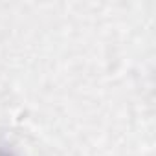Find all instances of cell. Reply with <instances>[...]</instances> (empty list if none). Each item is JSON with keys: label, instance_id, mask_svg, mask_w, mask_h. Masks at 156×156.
<instances>
[{"label": "cell", "instance_id": "cell-1", "mask_svg": "<svg viewBox=\"0 0 156 156\" xmlns=\"http://www.w3.org/2000/svg\"><path fill=\"white\" fill-rule=\"evenodd\" d=\"M0 156H19V154H17V151L9 143H6V141L0 140Z\"/></svg>", "mask_w": 156, "mask_h": 156}]
</instances>
